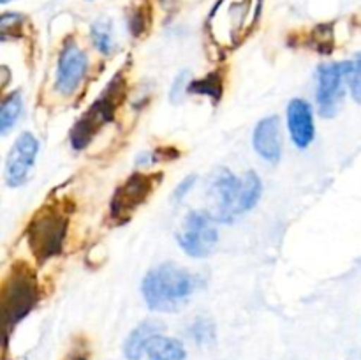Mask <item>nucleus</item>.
Returning <instances> with one entry per match:
<instances>
[{
	"instance_id": "nucleus-7",
	"label": "nucleus",
	"mask_w": 361,
	"mask_h": 360,
	"mask_svg": "<svg viewBox=\"0 0 361 360\" xmlns=\"http://www.w3.org/2000/svg\"><path fill=\"white\" fill-rule=\"evenodd\" d=\"M353 62H334L317 71V104L324 119H331L341 109L345 94V80L351 78Z\"/></svg>"
},
{
	"instance_id": "nucleus-20",
	"label": "nucleus",
	"mask_w": 361,
	"mask_h": 360,
	"mask_svg": "<svg viewBox=\"0 0 361 360\" xmlns=\"http://www.w3.org/2000/svg\"><path fill=\"white\" fill-rule=\"evenodd\" d=\"M23 23H25L23 14H18V13L2 14V18H0V37H2V41L20 37Z\"/></svg>"
},
{
	"instance_id": "nucleus-17",
	"label": "nucleus",
	"mask_w": 361,
	"mask_h": 360,
	"mask_svg": "<svg viewBox=\"0 0 361 360\" xmlns=\"http://www.w3.org/2000/svg\"><path fill=\"white\" fill-rule=\"evenodd\" d=\"M189 94H197V95H207V97L219 101L222 97V92H224V80H222L221 71H215L210 73L208 76L201 78V80H192L189 83Z\"/></svg>"
},
{
	"instance_id": "nucleus-1",
	"label": "nucleus",
	"mask_w": 361,
	"mask_h": 360,
	"mask_svg": "<svg viewBox=\"0 0 361 360\" xmlns=\"http://www.w3.org/2000/svg\"><path fill=\"white\" fill-rule=\"evenodd\" d=\"M200 286V277L175 263L152 268L141 282V293L152 311L176 313L183 309Z\"/></svg>"
},
{
	"instance_id": "nucleus-27",
	"label": "nucleus",
	"mask_w": 361,
	"mask_h": 360,
	"mask_svg": "<svg viewBox=\"0 0 361 360\" xmlns=\"http://www.w3.org/2000/svg\"><path fill=\"white\" fill-rule=\"evenodd\" d=\"M7 2H11V0H0V4H7Z\"/></svg>"
},
{
	"instance_id": "nucleus-6",
	"label": "nucleus",
	"mask_w": 361,
	"mask_h": 360,
	"mask_svg": "<svg viewBox=\"0 0 361 360\" xmlns=\"http://www.w3.org/2000/svg\"><path fill=\"white\" fill-rule=\"evenodd\" d=\"M176 242L189 256H208L219 242L214 215L201 210L189 212L183 219V229L176 235Z\"/></svg>"
},
{
	"instance_id": "nucleus-19",
	"label": "nucleus",
	"mask_w": 361,
	"mask_h": 360,
	"mask_svg": "<svg viewBox=\"0 0 361 360\" xmlns=\"http://www.w3.org/2000/svg\"><path fill=\"white\" fill-rule=\"evenodd\" d=\"M92 41L94 46L102 53V55H109L113 52V32H111V21L108 18H99L92 25Z\"/></svg>"
},
{
	"instance_id": "nucleus-4",
	"label": "nucleus",
	"mask_w": 361,
	"mask_h": 360,
	"mask_svg": "<svg viewBox=\"0 0 361 360\" xmlns=\"http://www.w3.org/2000/svg\"><path fill=\"white\" fill-rule=\"evenodd\" d=\"M39 299L35 272L25 261H14L2 286V307L7 327L20 323Z\"/></svg>"
},
{
	"instance_id": "nucleus-8",
	"label": "nucleus",
	"mask_w": 361,
	"mask_h": 360,
	"mask_svg": "<svg viewBox=\"0 0 361 360\" xmlns=\"http://www.w3.org/2000/svg\"><path fill=\"white\" fill-rule=\"evenodd\" d=\"M243 176L226 168H219L210 176V193L215 200V221L231 222L240 215V196H242Z\"/></svg>"
},
{
	"instance_id": "nucleus-16",
	"label": "nucleus",
	"mask_w": 361,
	"mask_h": 360,
	"mask_svg": "<svg viewBox=\"0 0 361 360\" xmlns=\"http://www.w3.org/2000/svg\"><path fill=\"white\" fill-rule=\"evenodd\" d=\"M21 109H23V101H21L20 92H13L4 97L2 104H0V134L2 136H6L16 126Z\"/></svg>"
},
{
	"instance_id": "nucleus-5",
	"label": "nucleus",
	"mask_w": 361,
	"mask_h": 360,
	"mask_svg": "<svg viewBox=\"0 0 361 360\" xmlns=\"http://www.w3.org/2000/svg\"><path fill=\"white\" fill-rule=\"evenodd\" d=\"M162 173H133L123 180L113 193L109 201V217L115 224H126L130 221L137 208L147 203L150 194L161 184Z\"/></svg>"
},
{
	"instance_id": "nucleus-3",
	"label": "nucleus",
	"mask_w": 361,
	"mask_h": 360,
	"mask_svg": "<svg viewBox=\"0 0 361 360\" xmlns=\"http://www.w3.org/2000/svg\"><path fill=\"white\" fill-rule=\"evenodd\" d=\"M126 88L127 81L123 78V73H116L108 87L104 88L101 97L74 124L73 131H71V145H73L74 150L87 148L95 138V134L101 131V127L115 119L116 109L120 108L123 97H126Z\"/></svg>"
},
{
	"instance_id": "nucleus-23",
	"label": "nucleus",
	"mask_w": 361,
	"mask_h": 360,
	"mask_svg": "<svg viewBox=\"0 0 361 360\" xmlns=\"http://www.w3.org/2000/svg\"><path fill=\"white\" fill-rule=\"evenodd\" d=\"M189 78H190L189 71H182V73H180L178 76H176V80L173 81L171 92H169V97H171L173 102H180V101H182L183 92L189 90V85H187Z\"/></svg>"
},
{
	"instance_id": "nucleus-25",
	"label": "nucleus",
	"mask_w": 361,
	"mask_h": 360,
	"mask_svg": "<svg viewBox=\"0 0 361 360\" xmlns=\"http://www.w3.org/2000/svg\"><path fill=\"white\" fill-rule=\"evenodd\" d=\"M194 184H196V175H189L185 180H183L182 184H178V187L175 189V194H173V200L175 201H180L182 198L187 196V193H189L190 189L194 187Z\"/></svg>"
},
{
	"instance_id": "nucleus-10",
	"label": "nucleus",
	"mask_w": 361,
	"mask_h": 360,
	"mask_svg": "<svg viewBox=\"0 0 361 360\" xmlns=\"http://www.w3.org/2000/svg\"><path fill=\"white\" fill-rule=\"evenodd\" d=\"M39 141L32 133H21L14 141L6 161V184L18 187L27 182V176L37 157Z\"/></svg>"
},
{
	"instance_id": "nucleus-21",
	"label": "nucleus",
	"mask_w": 361,
	"mask_h": 360,
	"mask_svg": "<svg viewBox=\"0 0 361 360\" xmlns=\"http://www.w3.org/2000/svg\"><path fill=\"white\" fill-rule=\"evenodd\" d=\"M190 335L201 346L212 344L215 341V327L208 318H197L190 327Z\"/></svg>"
},
{
	"instance_id": "nucleus-18",
	"label": "nucleus",
	"mask_w": 361,
	"mask_h": 360,
	"mask_svg": "<svg viewBox=\"0 0 361 360\" xmlns=\"http://www.w3.org/2000/svg\"><path fill=\"white\" fill-rule=\"evenodd\" d=\"M261 193H263V184H261L259 175L256 172H247L243 175L242 196H240V214L249 212L259 201Z\"/></svg>"
},
{
	"instance_id": "nucleus-13",
	"label": "nucleus",
	"mask_w": 361,
	"mask_h": 360,
	"mask_svg": "<svg viewBox=\"0 0 361 360\" xmlns=\"http://www.w3.org/2000/svg\"><path fill=\"white\" fill-rule=\"evenodd\" d=\"M164 330V325L161 321L147 320L143 323L137 325L129 337L123 342V355L127 360H141V356L147 353V346L155 335H159Z\"/></svg>"
},
{
	"instance_id": "nucleus-26",
	"label": "nucleus",
	"mask_w": 361,
	"mask_h": 360,
	"mask_svg": "<svg viewBox=\"0 0 361 360\" xmlns=\"http://www.w3.org/2000/svg\"><path fill=\"white\" fill-rule=\"evenodd\" d=\"M67 360H88V356H87V353H83V352H74L67 356Z\"/></svg>"
},
{
	"instance_id": "nucleus-14",
	"label": "nucleus",
	"mask_w": 361,
	"mask_h": 360,
	"mask_svg": "<svg viewBox=\"0 0 361 360\" xmlns=\"http://www.w3.org/2000/svg\"><path fill=\"white\" fill-rule=\"evenodd\" d=\"M148 360H185L187 352L178 339L155 335L147 346Z\"/></svg>"
},
{
	"instance_id": "nucleus-9",
	"label": "nucleus",
	"mask_w": 361,
	"mask_h": 360,
	"mask_svg": "<svg viewBox=\"0 0 361 360\" xmlns=\"http://www.w3.org/2000/svg\"><path fill=\"white\" fill-rule=\"evenodd\" d=\"M88 71V56L74 39L63 42L56 64L55 88L62 95H73L83 83Z\"/></svg>"
},
{
	"instance_id": "nucleus-22",
	"label": "nucleus",
	"mask_w": 361,
	"mask_h": 360,
	"mask_svg": "<svg viewBox=\"0 0 361 360\" xmlns=\"http://www.w3.org/2000/svg\"><path fill=\"white\" fill-rule=\"evenodd\" d=\"M312 48H316L319 53H330L334 49V32L330 27L319 25L312 32Z\"/></svg>"
},
{
	"instance_id": "nucleus-11",
	"label": "nucleus",
	"mask_w": 361,
	"mask_h": 360,
	"mask_svg": "<svg viewBox=\"0 0 361 360\" xmlns=\"http://www.w3.org/2000/svg\"><path fill=\"white\" fill-rule=\"evenodd\" d=\"M288 127L293 138V143L298 148H307L314 140L316 127H314L312 106L305 99H293L288 106Z\"/></svg>"
},
{
	"instance_id": "nucleus-12",
	"label": "nucleus",
	"mask_w": 361,
	"mask_h": 360,
	"mask_svg": "<svg viewBox=\"0 0 361 360\" xmlns=\"http://www.w3.org/2000/svg\"><path fill=\"white\" fill-rule=\"evenodd\" d=\"M254 150L264 159V161L277 164L282 155V143H281V124L279 116L271 115L267 119L259 120L252 134Z\"/></svg>"
},
{
	"instance_id": "nucleus-24",
	"label": "nucleus",
	"mask_w": 361,
	"mask_h": 360,
	"mask_svg": "<svg viewBox=\"0 0 361 360\" xmlns=\"http://www.w3.org/2000/svg\"><path fill=\"white\" fill-rule=\"evenodd\" d=\"M351 94L355 101L361 102V53L353 62V74H351Z\"/></svg>"
},
{
	"instance_id": "nucleus-2",
	"label": "nucleus",
	"mask_w": 361,
	"mask_h": 360,
	"mask_svg": "<svg viewBox=\"0 0 361 360\" xmlns=\"http://www.w3.org/2000/svg\"><path fill=\"white\" fill-rule=\"evenodd\" d=\"M69 219L60 205H46L37 210L27 226V242L37 263H46L62 253Z\"/></svg>"
},
{
	"instance_id": "nucleus-15",
	"label": "nucleus",
	"mask_w": 361,
	"mask_h": 360,
	"mask_svg": "<svg viewBox=\"0 0 361 360\" xmlns=\"http://www.w3.org/2000/svg\"><path fill=\"white\" fill-rule=\"evenodd\" d=\"M152 6L148 0H134L127 9V27L134 37H143L150 30Z\"/></svg>"
}]
</instances>
